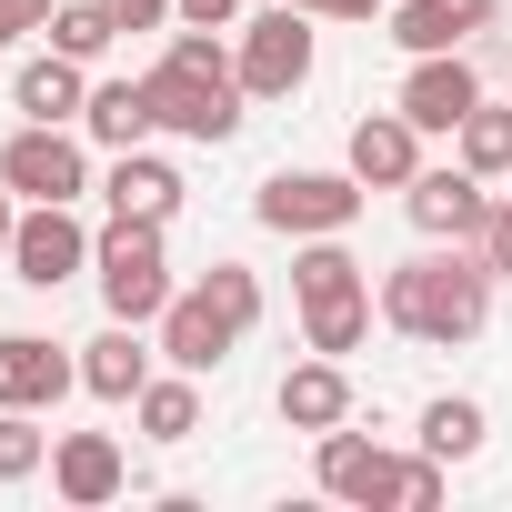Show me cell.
<instances>
[{"label":"cell","mask_w":512,"mask_h":512,"mask_svg":"<svg viewBox=\"0 0 512 512\" xmlns=\"http://www.w3.org/2000/svg\"><path fill=\"white\" fill-rule=\"evenodd\" d=\"M101 11H111L121 31H161V21H181V0H101Z\"/></svg>","instance_id":"4dcf8cb0"},{"label":"cell","mask_w":512,"mask_h":512,"mask_svg":"<svg viewBox=\"0 0 512 512\" xmlns=\"http://www.w3.org/2000/svg\"><path fill=\"white\" fill-rule=\"evenodd\" d=\"M402 211H412V231L422 241H472L482 231V211H492V191H482V171H462V161H422L412 181H402Z\"/></svg>","instance_id":"30bf717a"},{"label":"cell","mask_w":512,"mask_h":512,"mask_svg":"<svg viewBox=\"0 0 512 512\" xmlns=\"http://www.w3.org/2000/svg\"><path fill=\"white\" fill-rule=\"evenodd\" d=\"M131 412H141L151 442H191V432H201V392H191V372H151Z\"/></svg>","instance_id":"cb8c5ba5"},{"label":"cell","mask_w":512,"mask_h":512,"mask_svg":"<svg viewBox=\"0 0 512 512\" xmlns=\"http://www.w3.org/2000/svg\"><path fill=\"white\" fill-rule=\"evenodd\" d=\"M81 131L101 141V151H141L161 121H151V81H101L91 101H81Z\"/></svg>","instance_id":"44dd1931"},{"label":"cell","mask_w":512,"mask_h":512,"mask_svg":"<svg viewBox=\"0 0 512 512\" xmlns=\"http://www.w3.org/2000/svg\"><path fill=\"white\" fill-rule=\"evenodd\" d=\"M51 442L61 432H41V412H0V482H31L51 462Z\"/></svg>","instance_id":"484cf974"},{"label":"cell","mask_w":512,"mask_h":512,"mask_svg":"<svg viewBox=\"0 0 512 512\" xmlns=\"http://www.w3.org/2000/svg\"><path fill=\"white\" fill-rule=\"evenodd\" d=\"M392 472H402V452H382L372 432H352V422L322 432V492L332 502H362L372 512V502H392Z\"/></svg>","instance_id":"2e32d148"},{"label":"cell","mask_w":512,"mask_h":512,"mask_svg":"<svg viewBox=\"0 0 512 512\" xmlns=\"http://www.w3.org/2000/svg\"><path fill=\"white\" fill-rule=\"evenodd\" d=\"M482 442H492V412H482V402H462V392L422 402V452H432V462H472Z\"/></svg>","instance_id":"7402d4cb"},{"label":"cell","mask_w":512,"mask_h":512,"mask_svg":"<svg viewBox=\"0 0 512 512\" xmlns=\"http://www.w3.org/2000/svg\"><path fill=\"white\" fill-rule=\"evenodd\" d=\"M342 171H352L362 191H402V181L422 171V131H412L402 111H362L352 141H342Z\"/></svg>","instance_id":"9a60e30c"},{"label":"cell","mask_w":512,"mask_h":512,"mask_svg":"<svg viewBox=\"0 0 512 512\" xmlns=\"http://www.w3.org/2000/svg\"><path fill=\"white\" fill-rule=\"evenodd\" d=\"M472 251L492 262V282H512V201H492L482 211V231H472Z\"/></svg>","instance_id":"f1b7e54d"},{"label":"cell","mask_w":512,"mask_h":512,"mask_svg":"<svg viewBox=\"0 0 512 512\" xmlns=\"http://www.w3.org/2000/svg\"><path fill=\"white\" fill-rule=\"evenodd\" d=\"M91 272H101L111 322H161V312H171V251H161V221H111V231L91 241Z\"/></svg>","instance_id":"277c9868"},{"label":"cell","mask_w":512,"mask_h":512,"mask_svg":"<svg viewBox=\"0 0 512 512\" xmlns=\"http://www.w3.org/2000/svg\"><path fill=\"white\" fill-rule=\"evenodd\" d=\"M101 201H111V221H161L171 231V211L191 201V181L141 141V151H111V171H101Z\"/></svg>","instance_id":"4fadbf2b"},{"label":"cell","mask_w":512,"mask_h":512,"mask_svg":"<svg viewBox=\"0 0 512 512\" xmlns=\"http://www.w3.org/2000/svg\"><path fill=\"white\" fill-rule=\"evenodd\" d=\"M91 241H101V231H91L71 201H31L21 231H11V272H21L31 292H61V282L91 272Z\"/></svg>","instance_id":"52a82bcc"},{"label":"cell","mask_w":512,"mask_h":512,"mask_svg":"<svg viewBox=\"0 0 512 512\" xmlns=\"http://www.w3.org/2000/svg\"><path fill=\"white\" fill-rule=\"evenodd\" d=\"M51 492H61L71 512H101V502H121V492H131V462H121V442H111V432H61V442H51Z\"/></svg>","instance_id":"5bb4252c"},{"label":"cell","mask_w":512,"mask_h":512,"mask_svg":"<svg viewBox=\"0 0 512 512\" xmlns=\"http://www.w3.org/2000/svg\"><path fill=\"white\" fill-rule=\"evenodd\" d=\"M151 332H161V362H171V372H191V382H201V372H221V362H231V342H241V332H231V312H221L201 282H191V292H171V312H161Z\"/></svg>","instance_id":"8fae6325"},{"label":"cell","mask_w":512,"mask_h":512,"mask_svg":"<svg viewBox=\"0 0 512 512\" xmlns=\"http://www.w3.org/2000/svg\"><path fill=\"white\" fill-rule=\"evenodd\" d=\"M502 0H392V41L422 61V51H472L492 31Z\"/></svg>","instance_id":"e0dca14e"},{"label":"cell","mask_w":512,"mask_h":512,"mask_svg":"<svg viewBox=\"0 0 512 512\" xmlns=\"http://www.w3.org/2000/svg\"><path fill=\"white\" fill-rule=\"evenodd\" d=\"M262 231H292V241H322V231H352L362 221V181L352 171H272L251 191Z\"/></svg>","instance_id":"8992f818"},{"label":"cell","mask_w":512,"mask_h":512,"mask_svg":"<svg viewBox=\"0 0 512 512\" xmlns=\"http://www.w3.org/2000/svg\"><path fill=\"white\" fill-rule=\"evenodd\" d=\"M11 201H21V191L0 181V262H11V231H21V211H11Z\"/></svg>","instance_id":"d6a6232c"},{"label":"cell","mask_w":512,"mask_h":512,"mask_svg":"<svg viewBox=\"0 0 512 512\" xmlns=\"http://www.w3.org/2000/svg\"><path fill=\"white\" fill-rule=\"evenodd\" d=\"M382 322L402 342H472L492 322V262L472 241H432L382 272Z\"/></svg>","instance_id":"6da1fadb"},{"label":"cell","mask_w":512,"mask_h":512,"mask_svg":"<svg viewBox=\"0 0 512 512\" xmlns=\"http://www.w3.org/2000/svg\"><path fill=\"white\" fill-rule=\"evenodd\" d=\"M302 81H312V11L282 0V11H262L241 31V91L251 101H292Z\"/></svg>","instance_id":"ba28073f"},{"label":"cell","mask_w":512,"mask_h":512,"mask_svg":"<svg viewBox=\"0 0 512 512\" xmlns=\"http://www.w3.org/2000/svg\"><path fill=\"white\" fill-rule=\"evenodd\" d=\"M151 352H161V342H141V322H111L101 342H81V392H91V402H141Z\"/></svg>","instance_id":"d6986e66"},{"label":"cell","mask_w":512,"mask_h":512,"mask_svg":"<svg viewBox=\"0 0 512 512\" xmlns=\"http://www.w3.org/2000/svg\"><path fill=\"white\" fill-rule=\"evenodd\" d=\"M81 382V362L51 332H0V412H51Z\"/></svg>","instance_id":"7c38bea8"},{"label":"cell","mask_w":512,"mask_h":512,"mask_svg":"<svg viewBox=\"0 0 512 512\" xmlns=\"http://www.w3.org/2000/svg\"><path fill=\"white\" fill-rule=\"evenodd\" d=\"M201 292L231 312V332H251V322H262V272H251V262H211V272H201Z\"/></svg>","instance_id":"4316f807"},{"label":"cell","mask_w":512,"mask_h":512,"mask_svg":"<svg viewBox=\"0 0 512 512\" xmlns=\"http://www.w3.org/2000/svg\"><path fill=\"white\" fill-rule=\"evenodd\" d=\"M442 472H452V462L402 452V472H392V512H432V502H442Z\"/></svg>","instance_id":"83f0119b"},{"label":"cell","mask_w":512,"mask_h":512,"mask_svg":"<svg viewBox=\"0 0 512 512\" xmlns=\"http://www.w3.org/2000/svg\"><path fill=\"white\" fill-rule=\"evenodd\" d=\"M292 302H302V342L312 352H362L372 342V312H382V292H372V272L342 251V231H322V241H302V262H292Z\"/></svg>","instance_id":"3957f363"},{"label":"cell","mask_w":512,"mask_h":512,"mask_svg":"<svg viewBox=\"0 0 512 512\" xmlns=\"http://www.w3.org/2000/svg\"><path fill=\"white\" fill-rule=\"evenodd\" d=\"M51 11L61 0H0V51H21L31 31H51Z\"/></svg>","instance_id":"f546056e"},{"label":"cell","mask_w":512,"mask_h":512,"mask_svg":"<svg viewBox=\"0 0 512 512\" xmlns=\"http://www.w3.org/2000/svg\"><path fill=\"white\" fill-rule=\"evenodd\" d=\"M141 81H151V121H161V131H181V141H201V151H221V141L241 131V101H251V91H241V51H221L211 31L181 21L171 51H161Z\"/></svg>","instance_id":"7a4b0ae2"},{"label":"cell","mask_w":512,"mask_h":512,"mask_svg":"<svg viewBox=\"0 0 512 512\" xmlns=\"http://www.w3.org/2000/svg\"><path fill=\"white\" fill-rule=\"evenodd\" d=\"M121 41V21L101 11V0H61V11H51V51H71V61H101Z\"/></svg>","instance_id":"d4e9b609"},{"label":"cell","mask_w":512,"mask_h":512,"mask_svg":"<svg viewBox=\"0 0 512 512\" xmlns=\"http://www.w3.org/2000/svg\"><path fill=\"white\" fill-rule=\"evenodd\" d=\"M292 11H332V0H292Z\"/></svg>","instance_id":"e575fe53"},{"label":"cell","mask_w":512,"mask_h":512,"mask_svg":"<svg viewBox=\"0 0 512 512\" xmlns=\"http://www.w3.org/2000/svg\"><path fill=\"white\" fill-rule=\"evenodd\" d=\"M372 11H392V0H332V21H372Z\"/></svg>","instance_id":"836d02e7"},{"label":"cell","mask_w":512,"mask_h":512,"mask_svg":"<svg viewBox=\"0 0 512 512\" xmlns=\"http://www.w3.org/2000/svg\"><path fill=\"white\" fill-rule=\"evenodd\" d=\"M272 412H282L292 432H312V442H322L332 422H352V372H342L332 352H312V362H292V372H282Z\"/></svg>","instance_id":"ac0fdd59"},{"label":"cell","mask_w":512,"mask_h":512,"mask_svg":"<svg viewBox=\"0 0 512 512\" xmlns=\"http://www.w3.org/2000/svg\"><path fill=\"white\" fill-rule=\"evenodd\" d=\"M181 21H191V31H231V21H241V0H181Z\"/></svg>","instance_id":"1f68e13d"},{"label":"cell","mask_w":512,"mask_h":512,"mask_svg":"<svg viewBox=\"0 0 512 512\" xmlns=\"http://www.w3.org/2000/svg\"><path fill=\"white\" fill-rule=\"evenodd\" d=\"M0 181H11L21 201H81V191H91V131H71V121H21L11 141H0Z\"/></svg>","instance_id":"5b68a950"},{"label":"cell","mask_w":512,"mask_h":512,"mask_svg":"<svg viewBox=\"0 0 512 512\" xmlns=\"http://www.w3.org/2000/svg\"><path fill=\"white\" fill-rule=\"evenodd\" d=\"M482 101V71H472V51H422L412 71H402V91H392V111L412 121V131H462V111Z\"/></svg>","instance_id":"9c48e42d"},{"label":"cell","mask_w":512,"mask_h":512,"mask_svg":"<svg viewBox=\"0 0 512 512\" xmlns=\"http://www.w3.org/2000/svg\"><path fill=\"white\" fill-rule=\"evenodd\" d=\"M81 71H91V61H71V51L21 61V71H11V111H21V121H81V101H91Z\"/></svg>","instance_id":"ffe728a7"},{"label":"cell","mask_w":512,"mask_h":512,"mask_svg":"<svg viewBox=\"0 0 512 512\" xmlns=\"http://www.w3.org/2000/svg\"><path fill=\"white\" fill-rule=\"evenodd\" d=\"M452 161L482 171V181H512V111H502V101H472L462 131H452Z\"/></svg>","instance_id":"603a6c76"}]
</instances>
